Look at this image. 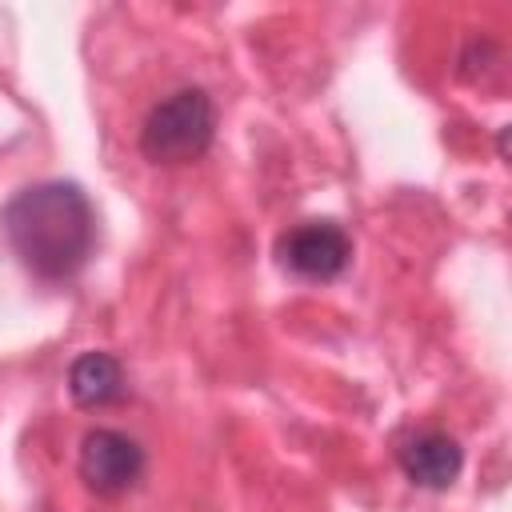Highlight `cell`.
I'll return each instance as SVG.
<instances>
[{
    "instance_id": "5",
    "label": "cell",
    "mask_w": 512,
    "mask_h": 512,
    "mask_svg": "<svg viewBox=\"0 0 512 512\" xmlns=\"http://www.w3.org/2000/svg\"><path fill=\"white\" fill-rule=\"evenodd\" d=\"M396 460H400L404 476L420 488H448L464 468V452H460L456 436H448L440 428L408 432L396 448Z\"/></svg>"
},
{
    "instance_id": "6",
    "label": "cell",
    "mask_w": 512,
    "mask_h": 512,
    "mask_svg": "<svg viewBox=\"0 0 512 512\" xmlns=\"http://www.w3.org/2000/svg\"><path fill=\"white\" fill-rule=\"evenodd\" d=\"M68 392L80 408H100V404H112L120 400L124 392V368L116 356L108 352H84L72 360L68 368Z\"/></svg>"
},
{
    "instance_id": "3",
    "label": "cell",
    "mask_w": 512,
    "mask_h": 512,
    "mask_svg": "<svg viewBox=\"0 0 512 512\" xmlns=\"http://www.w3.org/2000/svg\"><path fill=\"white\" fill-rule=\"evenodd\" d=\"M276 260L300 280H332L352 260V240L332 220H300L276 240Z\"/></svg>"
},
{
    "instance_id": "1",
    "label": "cell",
    "mask_w": 512,
    "mask_h": 512,
    "mask_svg": "<svg viewBox=\"0 0 512 512\" xmlns=\"http://www.w3.org/2000/svg\"><path fill=\"white\" fill-rule=\"evenodd\" d=\"M4 236L20 264L40 280L76 276L96 244V212L80 184L44 180L20 188L4 204Z\"/></svg>"
},
{
    "instance_id": "4",
    "label": "cell",
    "mask_w": 512,
    "mask_h": 512,
    "mask_svg": "<svg viewBox=\"0 0 512 512\" xmlns=\"http://www.w3.org/2000/svg\"><path fill=\"white\" fill-rule=\"evenodd\" d=\"M144 472V452L132 436L116 432V428H92L80 440V480L100 492V496H116L124 488H132Z\"/></svg>"
},
{
    "instance_id": "2",
    "label": "cell",
    "mask_w": 512,
    "mask_h": 512,
    "mask_svg": "<svg viewBox=\"0 0 512 512\" xmlns=\"http://www.w3.org/2000/svg\"><path fill=\"white\" fill-rule=\"evenodd\" d=\"M216 136V108L204 88H176L148 108L140 128V152L152 164H188L208 152Z\"/></svg>"
}]
</instances>
